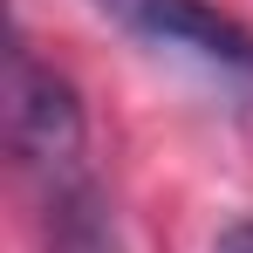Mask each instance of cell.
I'll list each match as a JSON object with an SVG mask.
<instances>
[{
  "mask_svg": "<svg viewBox=\"0 0 253 253\" xmlns=\"http://www.w3.org/2000/svg\"><path fill=\"white\" fill-rule=\"evenodd\" d=\"M117 28H130L158 55H185L192 69H206L233 89H253V28L233 14H219L206 0H96Z\"/></svg>",
  "mask_w": 253,
  "mask_h": 253,
  "instance_id": "2",
  "label": "cell"
},
{
  "mask_svg": "<svg viewBox=\"0 0 253 253\" xmlns=\"http://www.w3.org/2000/svg\"><path fill=\"white\" fill-rule=\"evenodd\" d=\"M83 96L76 83L42 62L28 42L7 48V151L21 158V178H55V171H83Z\"/></svg>",
  "mask_w": 253,
  "mask_h": 253,
  "instance_id": "1",
  "label": "cell"
},
{
  "mask_svg": "<svg viewBox=\"0 0 253 253\" xmlns=\"http://www.w3.org/2000/svg\"><path fill=\"white\" fill-rule=\"evenodd\" d=\"M212 253H253V219H233V226H219Z\"/></svg>",
  "mask_w": 253,
  "mask_h": 253,
  "instance_id": "4",
  "label": "cell"
},
{
  "mask_svg": "<svg viewBox=\"0 0 253 253\" xmlns=\"http://www.w3.org/2000/svg\"><path fill=\"white\" fill-rule=\"evenodd\" d=\"M35 233H42V253H130L117 206L89 178V165L35 178Z\"/></svg>",
  "mask_w": 253,
  "mask_h": 253,
  "instance_id": "3",
  "label": "cell"
}]
</instances>
